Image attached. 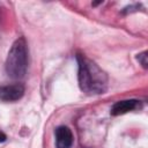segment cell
Returning a JSON list of instances; mask_svg holds the SVG:
<instances>
[{"label": "cell", "instance_id": "6", "mask_svg": "<svg viewBox=\"0 0 148 148\" xmlns=\"http://www.w3.org/2000/svg\"><path fill=\"white\" fill-rule=\"evenodd\" d=\"M138 59H139V61L141 62V65H142L145 68H147V52H143V53L139 54Z\"/></svg>", "mask_w": 148, "mask_h": 148}, {"label": "cell", "instance_id": "1", "mask_svg": "<svg viewBox=\"0 0 148 148\" xmlns=\"http://www.w3.org/2000/svg\"><path fill=\"white\" fill-rule=\"evenodd\" d=\"M79 83L82 91L87 94H102L108 86L106 74L90 59L84 56H77Z\"/></svg>", "mask_w": 148, "mask_h": 148}, {"label": "cell", "instance_id": "2", "mask_svg": "<svg viewBox=\"0 0 148 148\" xmlns=\"http://www.w3.org/2000/svg\"><path fill=\"white\" fill-rule=\"evenodd\" d=\"M28 68V47L24 38H18L12 45L7 59L6 72L12 79H21Z\"/></svg>", "mask_w": 148, "mask_h": 148}, {"label": "cell", "instance_id": "5", "mask_svg": "<svg viewBox=\"0 0 148 148\" xmlns=\"http://www.w3.org/2000/svg\"><path fill=\"white\" fill-rule=\"evenodd\" d=\"M138 108H140V102L136 101V99L120 101V102H117L116 104H113V106L111 109V113L113 116L124 114V113H127L130 111H133V110H135Z\"/></svg>", "mask_w": 148, "mask_h": 148}, {"label": "cell", "instance_id": "4", "mask_svg": "<svg viewBox=\"0 0 148 148\" xmlns=\"http://www.w3.org/2000/svg\"><path fill=\"white\" fill-rule=\"evenodd\" d=\"M57 148H71L73 145V134L66 126H59L56 130Z\"/></svg>", "mask_w": 148, "mask_h": 148}, {"label": "cell", "instance_id": "3", "mask_svg": "<svg viewBox=\"0 0 148 148\" xmlns=\"http://www.w3.org/2000/svg\"><path fill=\"white\" fill-rule=\"evenodd\" d=\"M24 94V87L20 83L0 87V99L3 102H14L20 99Z\"/></svg>", "mask_w": 148, "mask_h": 148}]
</instances>
